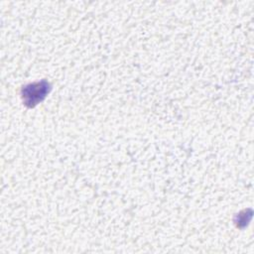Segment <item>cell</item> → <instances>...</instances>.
<instances>
[{
  "label": "cell",
  "mask_w": 254,
  "mask_h": 254,
  "mask_svg": "<svg viewBox=\"0 0 254 254\" xmlns=\"http://www.w3.org/2000/svg\"><path fill=\"white\" fill-rule=\"evenodd\" d=\"M47 87H49V84L46 81L27 85L23 89V97L26 104L34 106L39 101H42L48 92Z\"/></svg>",
  "instance_id": "6da1fadb"
}]
</instances>
